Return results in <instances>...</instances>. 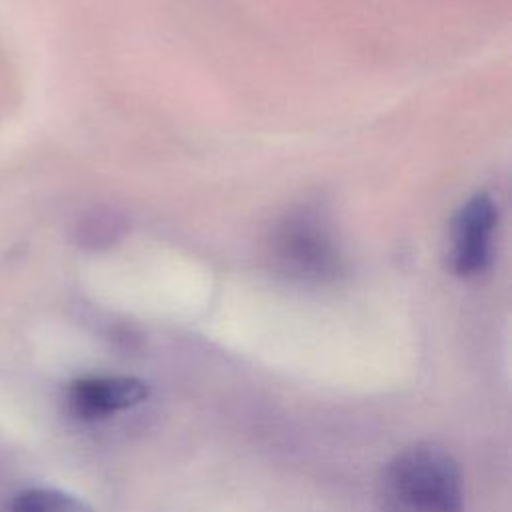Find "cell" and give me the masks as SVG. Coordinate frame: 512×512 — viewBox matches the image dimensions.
I'll return each instance as SVG.
<instances>
[{
  "instance_id": "5b68a950",
  "label": "cell",
  "mask_w": 512,
  "mask_h": 512,
  "mask_svg": "<svg viewBox=\"0 0 512 512\" xmlns=\"http://www.w3.org/2000/svg\"><path fill=\"white\" fill-rule=\"evenodd\" d=\"M8 512H94L84 500L56 488H24L8 502Z\"/></svg>"
},
{
  "instance_id": "6da1fadb",
  "label": "cell",
  "mask_w": 512,
  "mask_h": 512,
  "mask_svg": "<svg viewBox=\"0 0 512 512\" xmlns=\"http://www.w3.org/2000/svg\"><path fill=\"white\" fill-rule=\"evenodd\" d=\"M386 486L396 508L408 512L464 510L460 468L436 442H418L398 452L386 468Z\"/></svg>"
},
{
  "instance_id": "7a4b0ae2",
  "label": "cell",
  "mask_w": 512,
  "mask_h": 512,
  "mask_svg": "<svg viewBox=\"0 0 512 512\" xmlns=\"http://www.w3.org/2000/svg\"><path fill=\"white\" fill-rule=\"evenodd\" d=\"M268 250L274 264L294 278L328 280L342 266V254L328 218L316 208L286 214L274 226Z\"/></svg>"
},
{
  "instance_id": "3957f363",
  "label": "cell",
  "mask_w": 512,
  "mask_h": 512,
  "mask_svg": "<svg viewBox=\"0 0 512 512\" xmlns=\"http://www.w3.org/2000/svg\"><path fill=\"white\" fill-rule=\"evenodd\" d=\"M498 206L488 194L472 196L456 214L450 230L448 264L458 276L482 272L492 258Z\"/></svg>"
},
{
  "instance_id": "277c9868",
  "label": "cell",
  "mask_w": 512,
  "mask_h": 512,
  "mask_svg": "<svg viewBox=\"0 0 512 512\" xmlns=\"http://www.w3.org/2000/svg\"><path fill=\"white\" fill-rule=\"evenodd\" d=\"M150 394L136 376H82L68 384L66 404L80 420H102L142 404Z\"/></svg>"
}]
</instances>
